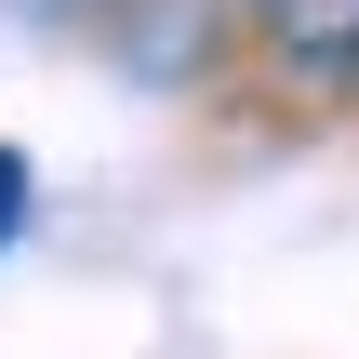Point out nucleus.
Here are the masks:
<instances>
[{
  "mask_svg": "<svg viewBox=\"0 0 359 359\" xmlns=\"http://www.w3.org/2000/svg\"><path fill=\"white\" fill-rule=\"evenodd\" d=\"M240 27H253V53H266L293 93L359 107V0H240Z\"/></svg>",
  "mask_w": 359,
  "mask_h": 359,
  "instance_id": "obj_1",
  "label": "nucleus"
},
{
  "mask_svg": "<svg viewBox=\"0 0 359 359\" xmlns=\"http://www.w3.org/2000/svg\"><path fill=\"white\" fill-rule=\"evenodd\" d=\"M27 200H40V173H27V147H0V253L27 240Z\"/></svg>",
  "mask_w": 359,
  "mask_h": 359,
  "instance_id": "obj_2",
  "label": "nucleus"
}]
</instances>
